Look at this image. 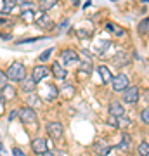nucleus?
<instances>
[{"label":"nucleus","instance_id":"9","mask_svg":"<svg viewBox=\"0 0 149 156\" xmlns=\"http://www.w3.org/2000/svg\"><path fill=\"white\" fill-rule=\"evenodd\" d=\"M109 115L113 118H122L125 115V108L122 106V102H118V101H113L109 104Z\"/></svg>","mask_w":149,"mask_h":156},{"label":"nucleus","instance_id":"14","mask_svg":"<svg viewBox=\"0 0 149 156\" xmlns=\"http://www.w3.org/2000/svg\"><path fill=\"white\" fill-rule=\"evenodd\" d=\"M37 23H38V26L40 28H44V30H50V28H54V24H52V21H50V17L49 16H40L38 19H37Z\"/></svg>","mask_w":149,"mask_h":156},{"label":"nucleus","instance_id":"35","mask_svg":"<svg viewBox=\"0 0 149 156\" xmlns=\"http://www.w3.org/2000/svg\"><path fill=\"white\" fill-rule=\"evenodd\" d=\"M0 38H4V40H9V38H11V35H9V33H4V35H0Z\"/></svg>","mask_w":149,"mask_h":156},{"label":"nucleus","instance_id":"21","mask_svg":"<svg viewBox=\"0 0 149 156\" xmlns=\"http://www.w3.org/2000/svg\"><path fill=\"white\" fill-rule=\"evenodd\" d=\"M137 31H139L140 35L147 33V31H149V17H144V19H140V23H139V26H137Z\"/></svg>","mask_w":149,"mask_h":156},{"label":"nucleus","instance_id":"36","mask_svg":"<svg viewBox=\"0 0 149 156\" xmlns=\"http://www.w3.org/2000/svg\"><path fill=\"white\" fill-rule=\"evenodd\" d=\"M42 156H55V154H54V153H50V151H45Z\"/></svg>","mask_w":149,"mask_h":156},{"label":"nucleus","instance_id":"12","mask_svg":"<svg viewBox=\"0 0 149 156\" xmlns=\"http://www.w3.org/2000/svg\"><path fill=\"white\" fill-rule=\"evenodd\" d=\"M52 75H54L57 80H64V78L68 76V71L64 69V66H62V64L54 62V64H52Z\"/></svg>","mask_w":149,"mask_h":156},{"label":"nucleus","instance_id":"3","mask_svg":"<svg viewBox=\"0 0 149 156\" xmlns=\"http://www.w3.org/2000/svg\"><path fill=\"white\" fill-rule=\"evenodd\" d=\"M19 120H21L23 123H35L37 122V113H35L33 108H30V106H24L19 109Z\"/></svg>","mask_w":149,"mask_h":156},{"label":"nucleus","instance_id":"31","mask_svg":"<svg viewBox=\"0 0 149 156\" xmlns=\"http://www.w3.org/2000/svg\"><path fill=\"white\" fill-rule=\"evenodd\" d=\"M12 154H14V156H24V153H23L21 149H17V147H14V149H12Z\"/></svg>","mask_w":149,"mask_h":156},{"label":"nucleus","instance_id":"26","mask_svg":"<svg viewBox=\"0 0 149 156\" xmlns=\"http://www.w3.org/2000/svg\"><path fill=\"white\" fill-rule=\"evenodd\" d=\"M140 120H142V123L149 125V106H147V108H144L142 111H140Z\"/></svg>","mask_w":149,"mask_h":156},{"label":"nucleus","instance_id":"27","mask_svg":"<svg viewBox=\"0 0 149 156\" xmlns=\"http://www.w3.org/2000/svg\"><path fill=\"white\" fill-rule=\"evenodd\" d=\"M109 151H111L109 146H97V154H101V156H106Z\"/></svg>","mask_w":149,"mask_h":156},{"label":"nucleus","instance_id":"20","mask_svg":"<svg viewBox=\"0 0 149 156\" xmlns=\"http://www.w3.org/2000/svg\"><path fill=\"white\" fill-rule=\"evenodd\" d=\"M130 144H132L130 135H128V134H123L122 140H120V144L116 146V147H118V149H128V147H130Z\"/></svg>","mask_w":149,"mask_h":156},{"label":"nucleus","instance_id":"37","mask_svg":"<svg viewBox=\"0 0 149 156\" xmlns=\"http://www.w3.org/2000/svg\"><path fill=\"white\" fill-rule=\"evenodd\" d=\"M73 4H75V5H78V4H80V0H73Z\"/></svg>","mask_w":149,"mask_h":156},{"label":"nucleus","instance_id":"17","mask_svg":"<svg viewBox=\"0 0 149 156\" xmlns=\"http://www.w3.org/2000/svg\"><path fill=\"white\" fill-rule=\"evenodd\" d=\"M16 0H4V7H2V12L4 14H11V12H14V9H16Z\"/></svg>","mask_w":149,"mask_h":156},{"label":"nucleus","instance_id":"15","mask_svg":"<svg viewBox=\"0 0 149 156\" xmlns=\"http://www.w3.org/2000/svg\"><path fill=\"white\" fill-rule=\"evenodd\" d=\"M80 66H82V69H80V73L78 75H85V76H90V73H92V69H94V66H92V62L90 61H82L80 62Z\"/></svg>","mask_w":149,"mask_h":156},{"label":"nucleus","instance_id":"30","mask_svg":"<svg viewBox=\"0 0 149 156\" xmlns=\"http://www.w3.org/2000/svg\"><path fill=\"white\" fill-rule=\"evenodd\" d=\"M62 90H64L68 95H73V94H75V87H69V85H68V87H64Z\"/></svg>","mask_w":149,"mask_h":156},{"label":"nucleus","instance_id":"40","mask_svg":"<svg viewBox=\"0 0 149 156\" xmlns=\"http://www.w3.org/2000/svg\"><path fill=\"white\" fill-rule=\"evenodd\" d=\"M142 2H149V0H142Z\"/></svg>","mask_w":149,"mask_h":156},{"label":"nucleus","instance_id":"13","mask_svg":"<svg viewBox=\"0 0 149 156\" xmlns=\"http://www.w3.org/2000/svg\"><path fill=\"white\" fill-rule=\"evenodd\" d=\"M97 69H99V73H101V76H102V82H104V83H109V82H113V73L109 71V68H108V66L101 64Z\"/></svg>","mask_w":149,"mask_h":156},{"label":"nucleus","instance_id":"39","mask_svg":"<svg viewBox=\"0 0 149 156\" xmlns=\"http://www.w3.org/2000/svg\"><path fill=\"white\" fill-rule=\"evenodd\" d=\"M0 151H2V142H0Z\"/></svg>","mask_w":149,"mask_h":156},{"label":"nucleus","instance_id":"8","mask_svg":"<svg viewBox=\"0 0 149 156\" xmlns=\"http://www.w3.org/2000/svg\"><path fill=\"white\" fill-rule=\"evenodd\" d=\"M49 73H50V71H49V68H47V66H44V64H38V66L33 68V75H31V76H33L35 82L38 83V82H42L44 78L49 76Z\"/></svg>","mask_w":149,"mask_h":156},{"label":"nucleus","instance_id":"16","mask_svg":"<svg viewBox=\"0 0 149 156\" xmlns=\"http://www.w3.org/2000/svg\"><path fill=\"white\" fill-rule=\"evenodd\" d=\"M106 30L111 31L113 35H116V37H123V35H125V30L120 28V26H116L115 23H108V24H106Z\"/></svg>","mask_w":149,"mask_h":156},{"label":"nucleus","instance_id":"18","mask_svg":"<svg viewBox=\"0 0 149 156\" xmlns=\"http://www.w3.org/2000/svg\"><path fill=\"white\" fill-rule=\"evenodd\" d=\"M2 90H4V92H2V97H4V99H14V97H16V89L11 87V85H5Z\"/></svg>","mask_w":149,"mask_h":156},{"label":"nucleus","instance_id":"4","mask_svg":"<svg viewBox=\"0 0 149 156\" xmlns=\"http://www.w3.org/2000/svg\"><path fill=\"white\" fill-rule=\"evenodd\" d=\"M61 61L64 64H68V66H71V64H80V57H78V54L75 50L66 49L61 52Z\"/></svg>","mask_w":149,"mask_h":156},{"label":"nucleus","instance_id":"22","mask_svg":"<svg viewBox=\"0 0 149 156\" xmlns=\"http://www.w3.org/2000/svg\"><path fill=\"white\" fill-rule=\"evenodd\" d=\"M28 104H30V108H31V106L38 108V106H42V101H40L35 94H30V95H28Z\"/></svg>","mask_w":149,"mask_h":156},{"label":"nucleus","instance_id":"25","mask_svg":"<svg viewBox=\"0 0 149 156\" xmlns=\"http://www.w3.org/2000/svg\"><path fill=\"white\" fill-rule=\"evenodd\" d=\"M7 82H9V76H7V73L0 69V90H2V89H4V87L7 85Z\"/></svg>","mask_w":149,"mask_h":156},{"label":"nucleus","instance_id":"41","mask_svg":"<svg viewBox=\"0 0 149 156\" xmlns=\"http://www.w3.org/2000/svg\"><path fill=\"white\" fill-rule=\"evenodd\" d=\"M113 2H116V0H113Z\"/></svg>","mask_w":149,"mask_h":156},{"label":"nucleus","instance_id":"6","mask_svg":"<svg viewBox=\"0 0 149 156\" xmlns=\"http://www.w3.org/2000/svg\"><path fill=\"white\" fill-rule=\"evenodd\" d=\"M139 101V89L137 87H128L123 92V102L125 104H137Z\"/></svg>","mask_w":149,"mask_h":156},{"label":"nucleus","instance_id":"23","mask_svg":"<svg viewBox=\"0 0 149 156\" xmlns=\"http://www.w3.org/2000/svg\"><path fill=\"white\" fill-rule=\"evenodd\" d=\"M137 153L140 156H149V142H140L137 147Z\"/></svg>","mask_w":149,"mask_h":156},{"label":"nucleus","instance_id":"38","mask_svg":"<svg viewBox=\"0 0 149 156\" xmlns=\"http://www.w3.org/2000/svg\"><path fill=\"white\" fill-rule=\"evenodd\" d=\"M5 23H7L5 19H0V24H5Z\"/></svg>","mask_w":149,"mask_h":156},{"label":"nucleus","instance_id":"32","mask_svg":"<svg viewBox=\"0 0 149 156\" xmlns=\"http://www.w3.org/2000/svg\"><path fill=\"white\" fill-rule=\"evenodd\" d=\"M78 35H80V38H88V31H83V30H80V31H78Z\"/></svg>","mask_w":149,"mask_h":156},{"label":"nucleus","instance_id":"28","mask_svg":"<svg viewBox=\"0 0 149 156\" xmlns=\"http://www.w3.org/2000/svg\"><path fill=\"white\" fill-rule=\"evenodd\" d=\"M52 50H54V49H47L45 52H42V54H40V57H38V59H40L42 62H45V61H47V59L50 57V54H52Z\"/></svg>","mask_w":149,"mask_h":156},{"label":"nucleus","instance_id":"1","mask_svg":"<svg viewBox=\"0 0 149 156\" xmlns=\"http://www.w3.org/2000/svg\"><path fill=\"white\" fill-rule=\"evenodd\" d=\"M5 73H7V76H9L11 82H21V80L26 78V68L21 62H12L11 66L7 68Z\"/></svg>","mask_w":149,"mask_h":156},{"label":"nucleus","instance_id":"11","mask_svg":"<svg viewBox=\"0 0 149 156\" xmlns=\"http://www.w3.org/2000/svg\"><path fill=\"white\" fill-rule=\"evenodd\" d=\"M19 83H21V90H23V92H28V94H31V92L35 90V87H37V82H35L33 76H31V78L26 76L24 80H21Z\"/></svg>","mask_w":149,"mask_h":156},{"label":"nucleus","instance_id":"2","mask_svg":"<svg viewBox=\"0 0 149 156\" xmlns=\"http://www.w3.org/2000/svg\"><path fill=\"white\" fill-rule=\"evenodd\" d=\"M113 90H116V92H125V90L130 87V80H128V76L125 75V73H120L118 76H113Z\"/></svg>","mask_w":149,"mask_h":156},{"label":"nucleus","instance_id":"24","mask_svg":"<svg viewBox=\"0 0 149 156\" xmlns=\"http://www.w3.org/2000/svg\"><path fill=\"white\" fill-rule=\"evenodd\" d=\"M21 19L24 23H31L33 21V11H31V9H24L23 14H21Z\"/></svg>","mask_w":149,"mask_h":156},{"label":"nucleus","instance_id":"10","mask_svg":"<svg viewBox=\"0 0 149 156\" xmlns=\"http://www.w3.org/2000/svg\"><path fill=\"white\" fill-rule=\"evenodd\" d=\"M113 62H115V66H118V68L127 66L128 62H130V59H128V54L125 52V50H118V54L113 57Z\"/></svg>","mask_w":149,"mask_h":156},{"label":"nucleus","instance_id":"7","mask_svg":"<svg viewBox=\"0 0 149 156\" xmlns=\"http://www.w3.org/2000/svg\"><path fill=\"white\" fill-rule=\"evenodd\" d=\"M31 151L33 153H37V154H44L47 149V140L44 139V137H37V139L31 140Z\"/></svg>","mask_w":149,"mask_h":156},{"label":"nucleus","instance_id":"19","mask_svg":"<svg viewBox=\"0 0 149 156\" xmlns=\"http://www.w3.org/2000/svg\"><path fill=\"white\" fill-rule=\"evenodd\" d=\"M57 4V0H40L38 2V7H40V11H49V9H52V7Z\"/></svg>","mask_w":149,"mask_h":156},{"label":"nucleus","instance_id":"34","mask_svg":"<svg viewBox=\"0 0 149 156\" xmlns=\"http://www.w3.org/2000/svg\"><path fill=\"white\" fill-rule=\"evenodd\" d=\"M17 4H21V5H26V4H31V0H16Z\"/></svg>","mask_w":149,"mask_h":156},{"label":"nucleus","instance_id":"29","mask_svg":"<svg viewBox=\"0 0 149 156\" xmlns=\"http://www.w3.org/2000/svg\"><path fill=\"white\" fill-rule=\"evenodd\" d=\"M109 45H111L109 42H101V47L97 45V50H95V52H97V54H102V52H104V49H108Z\"/></svg>","mask_w":149,"mask_h":156},{"label":"nucleus","instance_id":"5","mask_svg":"<svg viewBox=\"0 0 149 156\" xmlns=\"http://www.w3.org/2000/svg\"><path fill=\"white\" fill-rule=\"evenodd\" d=\"M62 132H64V128H62V125L59 122H49L47 123V134H49L52 139H61Z\"/></svg>","mask_w":149,"mask_h":156},{"label":"nucleus","instance_id":"33","mask_svg":"<svg viewBox=\"0 0 149 156\" xmlns=\"http://www.w3.org/2000/svg\"><path fill=\"white\" fill-rule=\"evenodd\" d=\"M16 118H19V111H12L9 115V120H16Z\"/></svg>","mask_w":149,"mask_h":156}]
</instances>
